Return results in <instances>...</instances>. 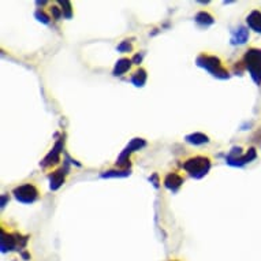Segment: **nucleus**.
<instances>
[{
	"label": "nucleus",
	"mask_w": 261,
	"mask_h": 261,
	"mask_svg": "<svg viewBox=\"0 0 261 261\" xmlns=\"http://www.w3.org/2000/svg\"><path fill=\"white\" fill-rule=\"evenodd\" d=\"M211 167V159L205 154H190L183 159L182 168L191 177L200 178L208 173Z\"/></svg>",
	"instance_id": "f257e3e1"
},
{
	"label": "nucleus",
	"mask_w": 261,
	"mask_h": 261,
	"mask_svg": "<svg viewBox=\"0 0 261 261\" xmlns=\"http://www.w3.org/2000/svg\"><path fill=\"white\" fill-rule=\"evenodd\" d=\"M243 65L246 67L256 84H261V49L250 48L243 56Z\"/></svg>",
	"instance_id": "f03ea898"
},
{
	"label": "nucleus",
	"mask_w": 261,
	"mask_h": 261,
	"mask_svg": "<svg viewBox=\"0 0 261 261\" xmlns=\"http://www.w3.org/2000/svg\"><path fill=\"white\" fill-rule=\"evenodd\" d=\"M14 196L17 197V200L22 202H33L38 198V190L32 183H25L15 189Z\"/></svg>",
	"instance_id": "7ed1b4c3"
},
{
	"label": "nucleus",
	"mask_w": 261,
	"mask_h": 261,
	"mask_svg": "<svg viewBox=\"0 0 261 261\" xmlns=\"http://www.w3.org/2000/svg\"><path fill=\"white\" fill-rule=\"evenodd\" d=\"M247 25L257 33H261V11L253 10L247 17Z\"/></svg>",
	"instance_id": "20e7f679"
},
{
	"label": "nucleus",
	"mask_w": 261,
	"mask_h": 261,
	"mask_svg": "<svg viewBox=\"0 0 261 261\" xmlns=\"http://www.w3.org/2000/svg\"><path fill=\"white\" fill-rule=\"evenodd\" d=\"M182 181V177H179L178 174H173V175H168V178L166 179V186L171 187V189H177L178 186H181Z\"/></svg>",
	"instance_id": "39448f33"
},
{
	"label": "nucleus",
	"mask_w": 261,
	"mask_h": 261,
	"mask_svg": "<svg viewBox=\"0 0 261 261\" xmlns=\"http://www.w3.org/2000/svg\"><path fill=\"white\" fill-rule=\"evenodd\" d=\"M171 261H178V260H171Z\"/></svg>",
	"instance_id": "423d86ee"
}]
</instances>
